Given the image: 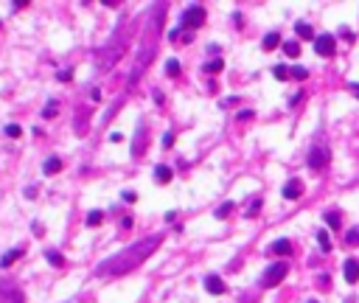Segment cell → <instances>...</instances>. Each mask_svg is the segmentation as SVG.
I'll list each match as a JSON object with an SVG mask.
<instances>
[{
    "instance_id": "obj_1",
    "label": "cell",
    "mask_w": 359,
    "mask_h": 303,
    "mask_svg": "<svg viewBox=\"0 0 359 303\" xmlns=\"http://www.w3.org/2000/svg\"><path fill=\"white\" fill-rule=\"evenodd\" d=\"M160 244H163V236H149V239H143V242L129 244L126 250L115 253V256L107 258V261H101L96 272H99V275H123V272H129V269L140 267Z\"/></svg>"
},
{
    "instance_id": "obj_2",
    "label": "cell",
    "mask_w": 359,
    "mask_h": 303,
    "mask_svg": "<svg viewBox=\"0 0 359 303\" xmlns=\"http://www.w3.org/2000/svg\"><path fill=\"white\" fill-rule=\"evenodd\" d=\"M202 22H205V9L199 3H191L188 9L182 11V17H180V28L182 31H194V28H199Z\"/></svg>"
},
{
    "instance_id": "obj_3",
    "label": "cell",
    "mask_w": 359,
    "mask_h": 303,
    "mask_svg": "<svg viewBox=\"0 0 359 303\" xmlns=\"http://www.w3.org/2000/svg\"><path fill=\"white\" fill-rule=\"evenodd\" d=\"M286 272H289V264H286V261H275V264H269L267 267L261 283H264V286H278L280 281L286 278Z\"/></svg>"
},
{
    "instance_id": "obj_4",
    "label": "cell",
    "mask_w": 359,
    "mask_h": 303,
    "mask_svg": "<svg viewBox=\"0 0 359 303\" xmlns=\"http://www.w3.org/2000/svg\"><path fill=\"white\" fill-rule=\"evenodd\" d=\"M314 51L320 56H334L337 54V40L331 34H320V37L314 40Z\"/></svg>"
},
{
    "instance_id": "obj_5",
    "label": "cell",
    "mask_w": 359,
    "mask_h": 303,
    "mask_svg": "<svg viewBox=\"0 0 359 303\" xmlns=\"http://www.w3.org/2000/svg\"><path fill=\"white\" fill-rule=\"evenodd\" d=\"M306 163H309V168L320 171V168L328 163V149H325V146H312V152H309V157H306Z\"/></svg>"
},
{
    "instance_id": "obj_6",
    "label": "cell",
    "mask_w": 359,
    "mask_h": 303,
    "mask_svg": "<svg viewBox=\"0 0 359 303\" xmlns=\"http://www.w3.org/2000/svg\"><path fill=\"white\" fill-rule=\"evenodd\" d=\"M300 194H303V182L298 177H292L283 185V200H300Z\"/></svg>"
},
{
    "instance_id": "obj_7",
    "label": "cell",
    "mask_w": 359,
    "mask_h": 303,
    "mask_svg": "<svg viewBox=\"0 0 359 303\" xmlns=\"http://www.w3.org/2000/svg\"><path fill=\"white\" fill-rule=\"evenodd\" d=\"M342 275H345L348 283H357L359 281V261L357 258H348L345 264H342Z\"/></svg>"
},
{
    "instance_id": "obj_8",
    "label": "cell",
    "mask_w": 359,
    "mask_h": 303,
    "mask_svg": "<svg viewBox=\"0 0 359 303\" xmlns=\"http://www.w3.org/2000/svg\"><path fill=\"white\" fill-rule=\"evenodd\" d=\"M205 289L211 292V295H224L227 286H224V281L219 278V275H208V278H205Z\"/></svg>"
},
{
    "instance_id": "obj_9",
    "label": "cell",
    "mask_w": 359,
    "mask_h": 303,
    "mask_svg": "<svg viewBox=\"0 0 359 303\" xmlns=\"http://www.w3.org/2000/svg\"><path fill=\"white\" fill-rule=\"evenodd\" d=\"M42 171H45V177H51V174H59V171H62V157H48V160H45L42 163Z\"/></svg>"
},
{
    "instance_id": "obj_10",
    "label": "cell",
    "mask_w": 359,
    "mask_h": 303,
    "mask_svg": "<svg viewBox=\"0 0 359 303\" xmlns=\"http://www.w3.org/2000/svg\"><path fill=\"white\" fill-rule=\"evenodd\" d=\"M0 303H25V295L20 289H3L0 292Z\"/></svg>"
},
{
    "instance_id": "obj_11",
    "label": "cell",
    "mask_w": 359,
    "mask_h": 303,
    "mask_svg": "<svg viewBox=\"0 0 359 303\" xmlns=\"http://www.w3.org/2000/svg\"><path fill=\"white\" fill-rule=\"evenodd\" d=\"M22 256H25V247H14V250H9L6 256L0 258V267H11V264H14L17 258H22Z\"/></svg>"
},
{
    "instance_id": "obj_12",
    "label": "cell",
    "mask_w": 359,
    "mask_h": 303,
    "mask_svg": "<svg viewBox=\"0 0 359 303\" xmlns=\"http://www.w3.org/2000/svg\"><path fill=\"white\" fill-rule=\"evenodd\" d=\"M275 256H289L292 253V242L289 239H278V242H272V247H269Z\"/></svg>"
},
{
    "instance_id": "obj_13",
    "label": "cell",
    "mask_w": 359,
    "mask_h": 303,
    "mask_svg": "<svg viewBox=\"0 0 359 303\" xmlns=\"http://www.w3.org/2000/svg\"><path fill=\"white\" fill-rule=\"evenodd\" d=\"M171 177H174V171H171L168 166H157L155 168V180L160 182V185H168V182H171Z\"/></svg>"
},
{
    "instance_id": "obj_14",
    "label": "cell",
    "mask_w": 359,
    "mask_h": 303,
    "mask_svg": "<svg viewBox=\"0 0 359 303\" xmlns=\"http://www.w3.org/2000/svg\"><path fill=\"white\" fill-rule=\"evenodd\" d=\"M278 45H280V34H278V31H269L267 37H264V42H261V48H264V51H275Z\"/></svg>"
},
{
    "instance_id": "obj_15",
    "label": "cell",
    "mask_w": 359,
    "mask_h": 303,
    "mask_svg": "<svg viewBox=\"0 0 359 303\" xmlns=\"http://www.w3.org/2000/svg\"><path fill=\"white\" fill-rule=\"evenodd\" d=\"M295 34H298V37H303V40H317L309 22H295Z\"/></svg>"
},
{
    "instance_id": "obj_16",
    "label": "cell",
    "mask_w": 359,
    "mask_h": 303,
    "mask_svg": "<svg viewBox=\"0 0 359 303\" xmlns=\"http://www.w3.org/2000/svg\"><path fill=\"white\" fill-rule=\"evenodd\" d=\"M45 258H48V264H54V267H65V258H62V253H56V250H45Z\"/></svg>"
},
{
    "instance_id": "obj_17",
    "label": "cell",
    "mask_w": 359,
    "mask_h": 303,
    "mask_svg": "<svg viewBox=\"0 0 359 303\" xmlns=\"http://www.w3.org/2000/svg\"><path fill=\"white\" fill-rule=\"evenodd\" d=\"M345 244H348V247H359V224H357V227H348Z\"/></svg>"
},
{
    "instance_id": "obj_18",
    "label": "cell",
    "mask_w": 359,
    "mask_h": 303,
    "mask_svg": "<svg viewBox=\"0 0 359 303\" xmlns=\"http://www.w3.org/2000/svg\"><path fill=\"white\" fill-rule=\"evenodd\" d=\"M283 54L295 59V56L300 54V42H295V40H289V42H283Z\"/></svg>"
},
{
    "instance_id": "obj_19",
    "label": "cell",
    "mask_w": 359,
    "mask_h": 303,
    "mask_svg": "<svg viewBox=\"0 0 359 303\" xmlns=\"http://www.w3.org/2000/svg\"><path fill=\"white\" fill-rule=\"evenodd\" d=\"M101 219H104V211H90L87 213V227H99Z\"/></svg>"
},
{
    "instance_id": "obj_20",
    "label": "cell",
    "mask_w": 359,
    "mask_h": 303,
    "mask_svg": "<svg viewBox=\"0 0 359 303\" xmlns=\"http://www.w3.org/2000/svg\"><path fill=\"white\" fill-rule=\"evenodd\" d=\"M317 242H320V250H325V253L331 250V236L325 233V230H317Z\"/></svg>"
},
{
    "instance_id": "obj_21",
    "label": "cell",
    "mask_w": 359,
    "mask_h": 303,
    "mask_svg": "<svg viewBox=\"0 0 359 303\" xmlns=\"http://www.w3.org/2000/svg\"><path fill=\"white\" fill-rule=\"evenodd\" d=\"M236 205L233 202H224V205H219V208H216V219H224V216H230V211H233Z\"/></svg>"
},
{
    "instance_id": "obj_22",
    "label": "cell",
    "mask_w": 359,
    "mask_h": 303,
    "mask_svg": "<svg viewBox=\"0 0 359 303\" xmlns=\"http://www.w3.org/2000/svg\"><path fill=\"white\" fill-rule=\"evenodd\" d=\"M289 73H292V70H289L286 65H275V67H272V76H275V79H280V81H283V79L289 76Z\"/></svg>"
},
{
    "instance_id": "obj_23",
    "label": "cell",
    "mask_w": 359,
    "mask_h": 303,
    "mask_svg": "<svg viewBox=\"0 0 359 303\" xmlns=\"http://www.w3.org/2000/svg\"><path fill=\"white\" fill-rule=\"evenodd\" d=\"M289 76H292V79H298V81H303V79L309 76V70H306V67H300V65H295V67H292Z\"/></svg>"
},
{
    "instance_id": "obj_24",
    "label": "cell",
    "mask_w": 359,
    "mask_h": 303,
    "mask_svg": "<svg viewBox=\"0 0 359 303\" xmlns=\"http://www.w3.org/2000/svg\"><path fill=\"white\" fill-rule=\"evenodd\" d=\"M222 67H224L222 59H213V62H208V65H205V70H208V73H219Z\"/></svg>"
},
{
    "instance_id": "obj_25",
    "label": "cell",
    "mask_w": 359,
    "mask_h": 303,
    "mask_svg": "<svg viewBox=\"0 0 359 303\" xmlns=\"http://www.w3.org/2000/svg\"><path fill=\"white\" fill-rule=\"evenodd\" d=\"M166 73H168V76H177V73H180V62H177V59H168V62H166Z\"/></svg>"
},
{
    "instance_id": "obj_26",
    "label": "cell",
    "mask_w": 359,
    "mask_h": 303,
    "mask_svg": "<svg viewBox=\"0 0 359 303\" xmlns=\"http://www.w3.org/2000/svg\"><path fill=\"white\" fill-rule=\"evenodd\" d=\"M325 222H328V227H339V213L328 211V213H325Z\"/></svg>"
},
{
    "instance_id": "obj_27",
    "label": "cell",
    "mask_w": 359,
    "mask_h": 303,
    "mask_svg": "<svg viewBox=\"0 0 359 303\" xmlns=\"http://www.w3.org/2000/svg\"><path fill=\"white\" fill-rule=\"evenodd\" d=\"M6 135H9V138H20L22 129L17 126V123H9V126H6Z\"/></svg>"
},
{
    "instance_id": "obj_28",
    "label": "cell",
    "mask_w": 359,
    "mask_h": 303,
    "mask_svg": "<svg viewBox=\"0 0 359 303\" xmlns=\"http://www.w3.org/2000/svg\"><path fill=\"white\" fill-rule=\"evenodd\" d=\"M258 211H261V200H258V197H256V200L250 202V208H247V216H256Z\"/></svg>"
},
{
    "instance_id": "obj_29",
    "label": "cell",
    "mask_w": 359,
    "mask_h": 303,
    "mask_svg": "<svg viewBox=\"0 0 359 303\" xmlns=\"http://www.w3.org/2000/svg\"><path fill=\"white\" fill-rule=\"evenodd\" d=\"M42 115H45V118H54V115H56V101H48V107L42 110Z\"/></svg>"
},
{
    "instance_id": "obj_30",
    "label": "cell",
    "mask_w": 359,
    "mask_h": 303,
    "mask_svg": "<svg viewBox=\"0 0 359 303\" xmlns=\"http://www.w3.org/2000/svg\"><path fill=\"white\" fill-rule=\"evenodd\" d=\"M56 79H59V81H70V79H73V70H59Z\"/></svg>"
},
{
    "instance_id": "obj_31",
    "label": "cell",
    "mask_w": 359,
    "mask_h": 303,
    "mask_svg": "<svg viewBox=\"0 0 359 303\" xmlns=\"http://www.w3.org/2000/svg\"><path fill=\"white\" fill-rule=\"evenodd\" d=\"M123 202H129V205L138 202V194H135V191H123Z\"/></svg>"
},
{
    "instance_id": "obj_32",
    "label": "cell",
    "mask_w": 359,
    "mask_h": 303,
    "mask_svg": "<svg viewBox=\"0 0 359 303\" xmlns=\"http://www.w3.org/2000/svg\"><path fill=\"white\" fill-rule=\"evenodd\" d=\"M171 143H174V132H166V135H163V146L168 149Z\"/></svg>"
},
{
    "instance_id": "obj_33",
    "label": "cell",
    "mask_w": 359,
    "mask_h": 303,
    "mask_svg": "<svg viewBox=\"0 0 359 303\" xmlns=\"http://www.w3.org/2000/svg\"><path fill=\"white\" fill-rule=\"evenodd\" d=\"M253 118V110H241L239 112V121H250Z\"/></svg>"
},
{
    "instance_id": "obj_34",
    "label": "cell",
    "mask_w": 359,
    "mask_h": 303,
    "mask_svg": "<svg viewBox=\"0 0 359 303\" xmlns=\"http://www.w3.org/2000/svg\"><path fill=\"white\" fill-rule=\"evenodd\" d=\"M348 90H351V93L359 99V81H351V84H348Z\"/></svg>"
},
{
    "instance_id": "obj_35",
    "label": "cell",
    "mask_w": 359,
    "mask_h": 303,
    "mask_svg": "<svg viewBox=\"0 0 359 303\" xmlns=\"http://www.w3.org/2000/svg\"><path fill=\"white\" fill-rule=\"evenodd\" d=\"M121 224H123V230H129V227H132V219H129V216H123Z\"/></svg>"
},
{
    "instance_id": "obj_36",
    "label": "cell",
    "mask_w": 359,
    "mask_h": 303,
    "mask_svg": "<svg viewBox=\"0 0 359 303\" xmlns=\"http://www.w3.org/2000/svg\"><path fill=\"white\" fill-rule=\"evenodd\" d=\"M309 303H317V301H309Z\"/></svg>"
}]
</instances>
